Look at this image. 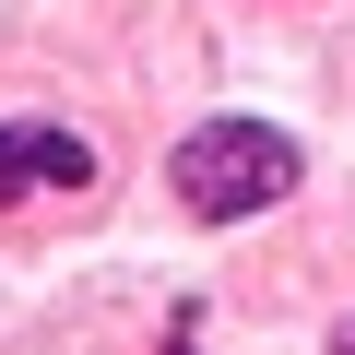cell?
Instances as JSON below:
<instances>
[{
    "mask_svg": "<svg viewBox=\"0 0 355 355\" xmlns=\"http://www.w3.org/2000/svg\"><path fill=\"white\" fill-rule=\"evenodd\" d=\"M284 190H296V142H284V130H261V119H202L190 142H178V202L214 214V225L272 214Z\"/></svg>",
    "mask_w": 355,
    "mask_h": 355,
    "instance_id": "cell-1",
    "label": "cell"
},
{
    "mask_svg": "<svg viewBox=\"0 0 355 355\" xmlns=\"http://www.w3.org/2000/svg\"><path fill=\"white\" fill-rule=\"evenodd\" d=\"M83 178H95V154L71 130H12V119H0V202H12V190H83Z\"/></svg>",
    "mask_w": 355,
    "mask_h": 355,
    "instance_id": "cell-2",
    "label": "cell"
},
{
    "mask_svg": "<svg viewBox=\"0 0 355 355\" xmlns=\"http://www.w3.org/2000/svg\"><path fill=\"white\" fill-rule=\"evenodd\" d=\"M343 355H355V331H343Z\"/></svg>",
    "mask_w": 355,
    "mask_h": 355,
    "instance_id": "cell-3",
    "label": "cell"
}]
</instances>
